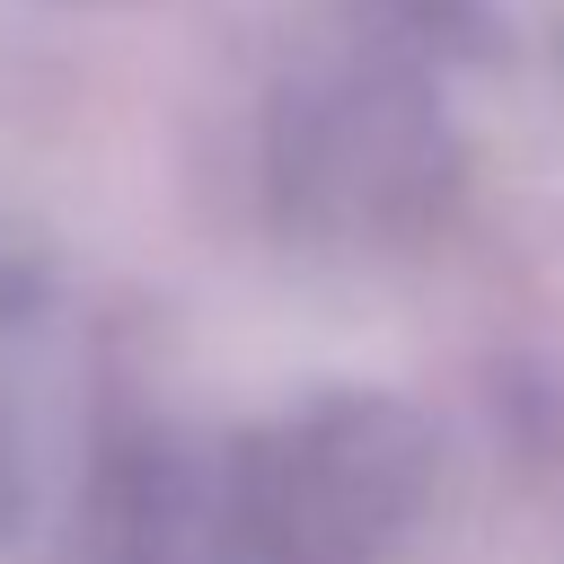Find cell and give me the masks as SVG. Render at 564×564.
Listing matches in <instances>:
<instances>
[{
  "label": "cell",
  "mask_w": 564,
  "mask_h": 564,
  "mask_svg": "<svg viewBox=\"0 0 564 564\" xmlns=\"http://www.w3.org/2000/svg\"><path fill=\"white\" fill-rule=\"evenodd\" d=\"M18 335H26V291H18V273L0 264V511H9V405H18Z\"/></svg>",
  "instance_id": "cell-1"
}]
</instances>
